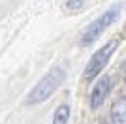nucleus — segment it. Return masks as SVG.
Segmentation results:
<instances>
[{
	"label": "nucleus",
	"instance_id": "1",
	"mask_svg": "<svg viewBox=\"0 0 126 124\" xmlns=\"http://www.w3.org/2000/svg\"><path fill=\"white\" fill-rule=\"evenodd\" d=\"M64 77H66V72H64L62 68H55V70H51V72H49L47 75L34 87V90L28 94L26 103H28V105H36V103L45 102V100H47L49 96L62 85Z\"/></svg>",
	"mask_w": 126,
	"mask_h": 124
},
{
	"label": "nucleus",
	"instance_id": "2",
	"mask_svg": "<svg viewBox=\"0 0 126 124\" xmlns=\"http://www.w3.org/2000/svg\"><path fill=\"white\" fill-rule=\"evenodd\" d=\"M121 8H122V4H117V6H113V8H109L100 19H96L94 23L83 32V36H81V45H90V43H94V41L102 36V32L119 19V15H121Z\"/></svg>",
	"mask_w": 126,
	"mask_h": 124
},
{
	"label": "nucleus",
	"instance_id": "3",
	"mask_svg": "<svg viewBox=\"0 0 126 124\" xmlns=\"http://www.w3.org/2000/svg\"><path fill=\"white\" fill-rule=\"evenodd\" d=\"M117 43H107V45H104L100 49V51H96L94 55H92V58H90V62L87 64V70H85V79H94L98 73H100V70H104L105 64H107V60L111 58V53H113V49H115Z\"/></svg>",
	"mask_w": 126,
	"mask_h": 124
},
{
	"label": "nucleus",
	"instance_id": "4",
	"mask_svg": "<svg viewBox=\"0 0 126 124\" xmlns=\"http://www.w3.org/2000/svg\"><path fill=\"white\" fill-rule=\"evenodd\" d=\"M111 90V77H102L100 81L96 83V87L92 88V94H90V107L96 109L100 107V103L105 100V96L109 94Z\"/></svg>",
	"mask_w": 126,
	"mask_h": 124
},
{
	"label": "nucleus",
	"instance_id": "5",
	"mask_svg": "<svg viewBox=\"0 0 126 124\" xmlns=\"http://www.w3.org/2000/svg\"><path fill=\"white\" fill-rule=\"evenodd\" d=\"M111 120L113 124H126V98H121L111 107Z\"/></svg>",
	"mask_w": 126,
	"mask_h": 124
},
{
	"label": "nucleus",
	"instance_id": "6",
	"mask_svg": "<svg viewBox=\"0 0 126 124\" xmlns=\"http://www.w3.org/2000/svg\"><path fill=\"white\" fill-rule=\"evenodd\" d=\"M68 119H70V107H68V105H60V107L55 111L53 124H66Z\"/></svg>",
	"mask_w": 126,
	"mask_h": 124
},
{
	"label": "nucleus",
	"instance_id": "7",
	"mask_svg": "<svg viewBox=\"0 0 126 124\" xmlns=\"http://www.w3.org/2000/svg\"><path fill=\"white\" fill-rule=\"evenodd\" d=\"M85 4V0H68L66 2V6H68V10H81V6Z\"/></svg>",
	"mask_w": 126,
	"mask_h": 124
}]
</instances>
